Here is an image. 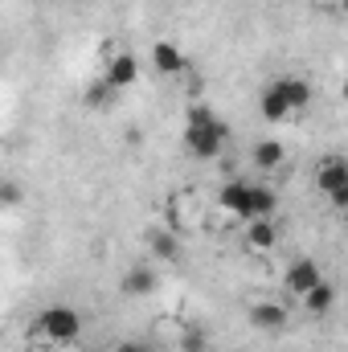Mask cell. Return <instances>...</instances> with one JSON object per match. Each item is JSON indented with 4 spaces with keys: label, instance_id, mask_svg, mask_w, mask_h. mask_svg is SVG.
Instances as JSON below:
<instances>
[{
    "label": "cell",
    "instance_id": "6da1fadb",
    "mask_svg": "<svg viewBox=\"0 0 348 352\" xmlns=\"http://www.w3.org/2000/svg\"><path fill=\"white\" fill-rule=\"evenodd\" d=\"M33 332L41 336V344H74L83 336V316L70 303H54L33 320Z\"/></svg>",
    "mask_w": 348,
    "mask_h": 352
},
{
    "label": "cell",
    "instance_id": "7a4b0ae2",
    "mask_svg": "<svg viewBox=\"0 0 348 352\" xmlns=\"http://www.w3.org/2000/svg\"><path fill=\"white\" fill-rule=\"evenodd\" d=\"M226 140H230V127H226L221 119L188 123V131H184V144H188V152H193L197 160H213V156H221Z\"/></svg>",
    "mask_w": 348,
    "mask_h": 352
},
{
    "label": "cell",
    "instance_id": "3957f363",
    "mask_svg": "<svg viewBox=\"0 0 348 352\" xmlns=\"http://www.w3.org/2000/svg\"><path fill=\"white\" fill-rule=\"evenodd\" d=\"M324 283V270H320V263L316 258H295V263L287 266V278H283V287L295 295V299H303L312 287H320Z\"/></svg>",
    "mask_w": 348,
    "mask_h": 352
},
{
    "label": "cell",
    "instance_id": "277c9868",
    "mask_svg": "<svg viewBox=\"0 0 348 352\" xmlns=\"http://www.w3.org/2000/svg\"><path fill=\"white\" fill-rule=\"evenodd\" d=\"M102 78H107V82H111L115 90L135 87V82H140V58H135V54H115V58L107 62Z\"/></svg>",
    "mask_w": 348,
    "mask_h": 352
},
{
    "label": "cell",
    "instance_id": "5b68a950",
    "mask_svg": "<svg viewBox=\"0 0 348 352\" xmlns=\"http://www.w3.org/2000/svg\"><path fill=\"white\" fill-rule=\"evenodd\" d=\"M348 184V160H340V156H332V160H324L320 168H316V188L320 192H336V188H345Z\"/></svg>",
    "mask_w": 348,
    "mask_h": 352
},
{
    "label": "cell",
    "instance_id": "8992f818",
    "mask_svg": "<svg viewBox=\"0 0 348 352\" xmlns=\"http://www.w3.org/2000/svg\"><path fill=\"white\" fill-rule=\"evenodd\" d=\"M152 66H156L164 78L180 74V70H184V54H180V45H176V41H156V45H152Z\"/></svg>",
    "mask_w": 348,
    "mask_h": 352
},
{
    "label": "cell",
    "instance_id": "52a82bcc",
    "mask_svg": "<svg viewBox=\"0 0 348 352\" xmlns=\"http://www.w3.org/2000/svg\"><path fill=\"white\" fill-rule=\"evenodd\" d=\"M250 197H254V184H246V180H230L221 188V205L238 217H250Z\"/></svg>",
    "mask_w": 348,
    "mask_h": 352
},
{
    "label": "cell",
    "instance_id": "ba28073f",
    "mask_svg": "<svg viewBox=\"0 0 348 352\" xmlns=\"http://www.w3.org/2000/svg\"><path fill=\"white\" fill-rule=\"evenodd\" d=\"M250 324L262 328V332H279V328L287 324V307H283V303H270V299H266V303H254V307H250Z\"/></svg>",
    "mask_w": 348,
    "mask_h": 352
},
{
    "label": "cell",
    "instance_id": "9c48e42d",
    "mask_svg": "<svg viewBox=\"0 0 348 352\" xmlns=\"http://www.w3.org/2000/svg\"><path fill=\"white\" fill-rule=\"evenodd\" d=\"M274 87L287 94V102H291V111H303L307 102H312V82L307 78H295V74H283V78H274Z\"/></svg>",
    "mask_w": 348,
    "mask_h": 352
},
{
    "label": "cell",
    "instance_id": "30bf717a",
    "mask_svg": "<svg viewBox=\"0 0 348 352\" xmlns=\"http://www.w3.org/2000/svg\"><path fill=\"white\" fill-rule=\"evenodd\" d=\"M332 307H336V287L332 283H320V287H312L303 295V311L307 316H328Z\"/></svg>",
    "mask_w": 348,
    "mask_h": 352
},
{
    "label": "cell",
    "instance_id": "8fae6325",
    "mask_svg": "<svg viewBox=\"0 0 348 352\" xmlns=\"http://www.w3.org/2000/svg\"><path fill=\"white\" fill-rule=\"evenodd\" d=\"M259 107H262V115H266L270 123H283V119L291 115V102H287V94H283V90L274 87V82H270V87L262 90Z\"/></svg>",
    "mask_w": 348,
    "mask_h": 352
},
{
    "label": "cell",
    "instance_id": "7c38bea8",
    "mask_svg": "<svg viewBox=\"0 0 348 352\" xmlns=\"http://www.w3.org/2000/svg\"><path fill=\"white\" fill-rule=\"evenodd\" d=\"M283 160H287V152H283L279 140H262V144H254V164H259L262 173H274Z\"/></svg>",
    "mask_w": 348,
    "mask_h": 352
},
{
    "label": "cell",
    "instance_id": "4fadbf2b",
    "mask_svg": "<svg viewBox=\"0 0 348 352\" xmlns=\"http://www.w3.org/2000/svg\"><path fill=\"white\" fill-rule=\"evenodd\" d=\"M148 291H156V274H152L148 266L127 270V278H123V295H148Z\"/></svg>",
    "mask_w": 348,
    "mask_h": 352
},
{
    "label": "cell",
    "instance_id": "5bb4252c",
    "mask_svg": "<svg viewBox=\"0 0 348 352\" xmlns=\"http://www.w3.org/2000/svg\"><path fill=\"white\" fill-rule=\"evenodd\" d=\"M274 238H279V230L270 226V217L250 221V230H246V242H250L254 250H270V246H274Z\"/></svg>",
    "mask_w": 348,
    "mask_h": 352
},
{
    "label": "cell",
    "instance_id": "9a60e30c",
    "mask_svg": "<svg viewBox=\"0 0 348 352\" xmlns=\"http://www.w3.org/2000/svg\"><path fill=\"white\" fill-rule=\"evenodd\" d=\"M152 250H156L160 258H176V254H180V250H176V242H173V238H164V234H156V242H152Z\"/></svg>",
    "mask_w": 348,
    "mask_h": 352
},
{
    "label": "cell",
    "instance_id": "2e32d148",
    "mask_svg": "<svg viewBox=\"0 0 348 352\" xmlns=\"http://www.w3.org/2000/svg\"><path fill=\"white\" fill-rule=\"evenodd\" d=\"M184 352H205V336L188 332V336H184Z\"/></svg>",
    "mask_w": 348,
    "mask_h": 352
},
{
    "label": "cell",
    "instance_id": "e0dca14e",
    "mask_svg": "<svg viewBox=\"0 0 348 352\" xmlns=\"http://www.w3.org/2000/svg\"><path fill=\"white\" fill-rule=\"evenodd\" d=\"M328 201H332V205H336V209H348V184H345V188H336V192H332V197H328Z\"/></svg>",
    "mask_w": 348,
    "mask_h": 352
},
{
    "label": "cell",
    "instance_id": "ac0fdd59",
    "mask_svg": "<svg viewBox=\"0 0 348 352\" xmlns=\"http://www.w3.org/2000/svg\"><path fill=\"white\" fill-rule=\"evenodd\" d=\"M115 352H152V349H148L144 340H127V344H119Z\"/></svg>",
    "mask_w": 348,
    "mask_h": 352
},
{
    "label": "cell",
    "instance_id": "d6986e66",
    "mask_svg": "<svg viewBox=\"0 0 348 352\" xmlns=\"http://www.w3.org/2000/svg\"><path fill=\"white\" fill-rule=\"evenodd\" d=\"M17 197H21L17 184H4V205H17Z\"/></svg>",
    "mask_w": 348,
    "mask_h": 352
},
{
    "label": "cell",
    "instance_id": "ffe728a7",
    "mask_svg": "<svg viewBox=\"0 0 348 352\" xmlns=\"http://www.w3.org/2000/svg\"><path fill=\"white\" fill-rule=\"evenodd\" d=\"M345 98H348V78H345Z\"/></svg>",
    "mask_w": 348,
    "mask_h": 352
},
{
    "label": "cell",
    "instance_id": "44dd1931",
    "mask_svg": "<svg viewBox=\"0 0 348 352\" xmlns=\"http://www.w3.org/2000/svg\"><path fill=\"white\" fill-rule=\"evenodd\" d=\"M345 12H348V0H345Z\"/></svg>",
    "mask_w": 348,
    "mask_h": 352
}]
</instances>
